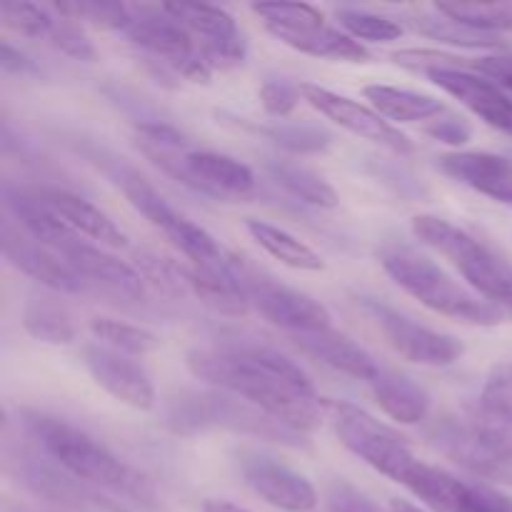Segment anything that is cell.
<instances>
[{
    "label": "cell",
    "instance_id": "cell-1",
    "mask_svg": "<svg viewBox=\"0 0 512 512\" xmlns=\"http://www.w3.org/2000/svg\"><path fill=\"white\" fill-rule=\"evenodd\" d=\"M190 373L215 390L255 405L295 433H313L323 418L325 400L300 365L275 348L258 343H223L193 348L185 355Z\"/></svg>",
    "mask_w": 512,
    "mask_h": 512
},
{
    "label": "cell",
    "instance_id": "cell-2",
    "mask_svg": "<svg viewBox=\"0 0 512 512\" xmlns=\"http://www.w3.org/2000/svg\"><path fill=\"white\" fill-rule=\"evenodd\" d=\"M18 420L25 435L38 445L40 453L60 470L83 483L95 485V488L113 490V493H123L143 505H153V490H150L148 480L140 478L108 445L95 440L83 428L58 418V415L30 408L20 410Z\"/></svg>",
    "mask_w": 512,
    "mask_h": 512
},
{
    "label": "cell",
    "instance_id": "cell-3",
    "mask_svg": "<svg viewBox=\"0 0 512 512\" xmlns=\"http://www.w3.org/2000/svg\"><path fill=\"white\" fill-rule=\"evenodd\" d=\"M378 258L393 283L433 313L460 320V323L480 325V328H493V325L503 323V310L498 305L488 303L485 298L455 283L440 265H435L428 255L418 253L415 248L388 245L380 250Z\"/></svg>",
    "mask_w": 512,
    "mask_h": 512
},
{
    "label": "cell",
    "instance_id": "cell-4",
    "mask_svg": "<svg viewBox=\"0 0 512 512\" xmlns=\"http://www.w3.org/2000/svg\"><path fill=\"white\" fill-rule=\"evenodd\" d=\"M90 158H98V168H103V173L118 185V190L133 205L135 213L143 215L173 248H178L185 258L193 260V265H198V268H225V265H230L233 258L225 255V250L215 243L213 235L195 225L190 218H185L183 213H178L138 170L123 163V158H113V155L105 153H90Z\"/></svg>",
    "mask_w": 512,
    "mask_h": 512
},
{
    "label": "cell",
    "instance_id": "cell-5",
    "mask_svg": "<svg viewBox=\"0 0 512 512\" xmlns=\"http://www.w3.org/2000/svg\"><path fill=\"white\" fill-rule=\"evenodd\" d=\"M165 425L178 435H195L203 430L220 428L235 435H250V438L265 440V443L288 445V448L303 445V435L223 390L178 395L175 400H170Z\"/></svg>",
    "mask_w": 512,
    "mask_h": 512
},
{
    "label": "cell",
    "instance_id": "cell-6",
    "mask_svg": "<svg viewBox=\"0 0 512 512\" xmlns=\"http://www.w3.org/2000/svg\"><path fill=\"white\" fill-rule=\"evenodd\" d=\"M410 225L415 238L448 258L478 290L480 298L498 305L500 310H512V265L503 255L438 215H415Z\"/></svg>",
    "mask_w": 512,
    "mask_h": 512
},
{
    "label": "cell",
    "instance_id": "cell-7",
    "mask_svg": "<svg viewBox=\"0 0 512 512\" xmlns=\"http://www.w3.org/2000/svg\"><path fill=\"white\" fill-rule=\"evenodd\" d=\"M325 413L340 443L358 455L363 463L378 470L385 478L395 480L398 485H408L423 460L415 458L408 440L378 418L365 413L363 408L343 400H325Z\"/></svg>",
    "mask_w": 512,
    "mask_h": 512
},
{
    "label": "cell",
    "instance_id": "cell-8",
    "mask_svg": "<svg viewBox=\"0 0 512 512\" xmlns=\"http://www.w3.org/2000/svg\"><path fill=\"white\" fill-rule=\"evenodd\" d=\"M123 35L140 50L153 55L155 63L165 65L180 78L193 80V83H208L213 75L193 35L173 15L165 13L163 5L160 8L130 5V20Z\"/></svg>",
    "mask_w": 512,
    "mask_h": 512
},
{
    "label": "cell",
    "instance_id": "cell-9",
    "mask_svg": "<svg viewBox=\"0 0 512 512\" xmlns=\"http://www.w3.org/2000/svg\"><path fill=\"white\" fill-rule=\"evenodd\" d=\"M365 313L373 318L390 348L405 358L408 363L425 365V368H445L453 365L465 353L463 343L453 335L438 333L428 325L415 323L413 318L403 315L400 310L390 308L378 298H358Z\"/></svg>",
    "mask_w": 512,
    "mask_h": 512
},
{
    "label": "cell",
    "instance_id": "cell-10",
    "mask_svg": "<svg viewBox=\"0 0 512 512\" xmlns=\"http://www.w3.org/2000/svg\"><path fill=\"white\" fill-rule=\"evenodd\" d=\"M243 288L250 308L258 310L268 323L288 330L290 335L318 333L333 328L328 308L320 300L300 293V290L280 285L270 278L250 273L243 268Z\"/></svg>",
    "mask_w": 512,
    "mask_h": 512
},
{
    "label": "cell",
    "instance_id": "cell-11",
    "mask_svg": "<svg viewBox=\"0 0 512 512\" xmlns=\"http://www.w3.org/2000/svg\"><path fill=\"white\" fill-rule=\"evenodd\" d=\"M163 8L193 35L210 70H230L243 65L245 40L233 15L203 3H165Z\"/></svg>",
    "mask_w": 512,
    "mask_h": 512
},
{
    "label": "cell",
    "instance_id": "cell-12",
    "mask_svg": "<svg viewBox=\"0 0 512 512\" xmlns=\"http://www.w3.org/2000/svg\"><path fill=\"white\" fill-rule=\"evenodd\" d=\"M235 463H238L245 485L273 508L285 512H310L318 505V493H315L313 483L273 455L253 448H240L235 453Z\"/></svg>",
    "mask_w": 512,
    "mask_h": 512
},
{
    "label": "cell",
    "instance_id": "cell-13",
    "mask_svg": "<svg viewBox=\"0 0 512 512\" xmlns=\"http://www.w3.org/2000/svg\"><path fill=\"white\" fill-rule=\"evenodd\" d=\"M10 470L15 473L18 483H23L30 493L40 495V498L50 500V503L63 505V508L93 512H128L125 508H120L115 500L95 493L88 483L60 470L55 463L38 458L33 453H25V450L10 453Z\"/></svg>",
    "mask_w": 512,
    "mask_h": 512
},
{
    "label": "cell",
    "instance_id": "cell-14",
    "mask_svg": "<svg viewBox=\"0 0 512 512\" xmlns=\"http://www.w3.org/2000/svg\"><path fill=\"white\" fill-rule=\"evenodd\" d=\"M300 93H303L305 103L313 105L320 115L333 120L335 125L345 128L348 133L360 135V138L370 140V143L380 145V148L390 150L395 155H410L415 150L413 140L400 133L395 125H390L375 108H368L358 100H350L345 95H338L313 83L300 85Z\"/></svg>",
    "mask_w": 512,
    "mask_h": 512
},
{
    "label": "cell",
    "instance_id": "cell-15",
    "mask_svg": "<svg viewBox=\"0 0 512 512\" xmlns=\"http://www.w3.org/2000/svg\"><path fill=\"white\" fill-rule=\"evenodd\" d=\"M408 490L435 512H512V498L485 483H465L435 465L423 463Z\"/></svg>",
    "mask_w": 512,
    "mask_h": 512
},
{
    "label": "cell",
    "instance_id": "cell-16",
    "mask_svg": "<svg viewBox=\"0 0 512 512\" xmlns=\"http://www.w3.org/2000/svg\"><path fill=\"white\" fill-rule=\"evenodd\" d=\"M0 245H3L5 260L15 270H20L45 288L73 295L85 293V288H88L55 250L25 233L10 215H5L3 225H0Z\"/></svg>",
    "mask_w": 512,
    "mask_h": 512
},
{
    "label": "cell",
    "instance_id": "cell-17",
    "mask_svg": "<svg viewBox=\"0 0 512 512\" xmlns=\"http://www.w3.org/2000/svg\"><path fill=\"white\" fill-rule=\"evenodd\" d=\"M428 440L445 455V458L453 460L455 465L468 470V473L475 475L478 480L512 485L510 460L500 458V455L495 453V450L490 448L468 423H465V420L443 415V418H438L428 428Z\"/></svg>",
    "mask_w": 512,
    "mask_h": 512
},
{
    "label": "cell",
    "instance_id": "cell-18",
    "mask_svg": "<svg viewBox=\"0 0 512 512\" xmlns=\"http://www.w3.org/2000/svg\"><path fill=\"white\" fill-rule=\"evenodd\" d=\"M83 363L95 383L128 408L150 410L155 405L153 380L145 373V368L130 360V355L95 343L83 348Z\"/></svg>",
    "mask_w": 512,
    "mask_h": 512
},
{
    "label": "cell",
    "instance_id": "cell-19",
    "mask_svg": "<svg viewBox=\"0 0 512 512\" xmlns=\"http://www.w3.org/2000/svg\"><path fill=\"white\" fill-rule=\"evenodd\" d=\"M425 78L453 95L473 115L500 133L512 135V95L495 85L493 80L473 73L468 68H435Z\"/></svg>",
    "mask_w": 512,
    "mask_h": 512
},
{
    "label": "cell",
    "instance_id": "cell-20",
    "mask_svg": "<svg viewBox=\"0 0 512 512\" xmlns=\"http://www.w3.org/2000/svg\"><path fill=\"white\" fill-rule=\"evenodd\" d=\"M55 253L70 265V270H73L85 285H105V288H110L113 293L125 295V298H143V275L135 268H130L128 263L115 258V255L105 253L98 245L85 243V240L80 238V233L63 240V243L55 248Z\"/></svg>",
    "mask_w": 512,
    "mask_h": 512
},
{
    "label": "cell",
    "instance_id": "cell-21",
    "mask_svg": "<svg viewBox=\"0 0 512 512\" xmlns=\"http://www.w3.org/2000/svg\"><path fill=\"white\" fill-rule=\"evenodd\" d=\"M438 168L475 193L488 195L498 203L512 205V158L483 150L448 153L438 158Z\"/></svg>",
    "mask_w": 512,
    "mask_h": 512
},
{
    "label": "cell",
    "instance_id": "cell-22",
    "mask_svg": "<svg viewBox=\"0 0 512 512\" xmlns=\"http://www.w3.org/2000/svg\"><path fill=\"white\" fill-rule=\"evenodd\" d=\"M290 338L300 353L320 360L338 373L350 375L355 380H365V383H373L378 378L380 365L375 363L373 355L335 328L318 330V333H298L290 335Z\"/></svg>",
    "mask_w": 512,
    "mask_h": 512
},
{
    "label": "cell",
    "instance_id": "cell-23",
    "mask_svg": "<svg viewBox=\"0 0 512 512\" xmlns=\"http://www.w3.org/2000/svg\"><path fill=\"white\" fill-rule=\"evenodd\" d=\"M53 208V213L60 220L70 225L75 233L88 235V238L98 240L100 245H110V248H123L128 243V235L115 225V220L100 208H95L90 200L80 198V195L70 193L63 188H43L35 190Z\"/></svg>",
    "mask_w": 512,
    "mask_h": 512
},
{
    "label": "cell",
    "instance_id": "cell-24",
    "mask_svg": "<svg viewBox=\"0 0 512 512\" xmlns=\"http://www.w3.org/2000/svg\"><path fill=\"white\" fill-rule=\"evenodd\" d=\"M375 403L385 415L403 425L423 423L430 410V395L408 375L398 370L380 368L378 378L370 383Z\"/></svg>",
    "mask_w": 512,
    "mask_h": 512
},
{
    "label": "cell",
    "instance_id": "cell-25",
    "mask_svg": "<svg viewBox=\"0 0 512 512\" xmlns=\"http://www.w3.org/2000/svg\"><path fill=\"white\" fill-rule=\"evenodd\" d=\"M273 35L280 43L298 50V53L315 55V58L348 60V63H365L370 58V53L360 40H355L348 33H340V30L330 28L325 23L303 30H278Z\"/></svg>",
    "mask_w": 512,
    "mask_h": 512
},
{
    "label": "cell",
    "instance_id": "cell-26",
    "mask_svg": "<svg viewBox=\"0 0 512 512\" xmlns=\"http://www.w3.org/2000/svg\"><path fill=\"white\" fill-rule=\"evenodd\" d=\"M365 98L383 118L398 120V123H423V128L448 110V105L433 95L395 88V85H368Z\"/></svg>",
    "mask_w": 512,
    "mask_h": 512
},
{
    "label": "cell",
    "instance_id": "cell-27",
    "mask_svg": "<svg viewBox=\"0 0 512 512\" xmlns=\"http://www.w3.org/2000/svg\"><path fill=\"white\" fill-rule=\"evenodd\" d=\"M245 230L250 233V238L260 245L268 255H273L275 260H280L283 265L295 270H308V273H318L325 268L323 258L315 253L310 245H305L303 240H298L295 235H290L288 230L278 228V225L263 223V220H245Z\"/></svg>",
    "mask_w": 512,
    "mask_h": 512
},
{
    "label": "cell",
    "instance_id": "cell-28",
    "mask_svg": "<svg viewBox=\"0 0 512 512\" xmlns=\"http://www.w3.org/2000/svg\"><path fill=\"white\" fill-rule=\"evenodd\" d=\"M268 173L275 183L283 190H288L293 198L303 200V203L313 205V208L333 210L338 208L340 198L335 193L333 185L323 178L320 173H315L308 165L293 163V160H270Z\"/></svg>",
    "mask_w": 512,
    "mask_h": 512
},
{
    "label": "cell",
    "instance_id": "cell-29",
    "mask_svg": "<svg viewBox=\"0 0 512 512\" xmlns=\"http://www.w3.org/2000/svg\"><path fill=\"white\" fill-rule=\"evenodd\" d=\"M235 125L243 130H250V133L263 135V138H268L270 143H275L278 148L288 150V153H293V155L325 153V150L333 145V135H330L323 125L280 123V120L273 125H255V123H248V120H243V118H240Z\"/></svg>",
    "mask_w": 512,
    "mask_h": 512
},
{
    "label": "cell",
    "instance_id": "cell-30",
    "mask_svg": "<svg viewBox=\"0 0 512 512\" xmlns=\"http://www.w3.org/2000/svg\"><path fill=\"white\" fill-rule=\"evenodd\" d=\"M23 325L35 340H43V343L70 345L75 340L70 315L58 303H53L50 298H40V295L25 300Z\"/></svg>",
    "mask_w": 512,
    "mask_h": 512
},
{
    "label": "cell",
    "instance_id": "cell-31",
    "mask_svg": "<svg viewBox=\"0 0 512 512\" xmlns=\"http://www.w3.org/2000/svg\"><path fill=\"white\" fill-rule=\"evenodd\" d=\"M438 13V10H435ZM413 28L418 30L425 38L440 40V43L458 45V48H480V50H493L503 48V38L493 33H483V30L468 28V25L458 23V20L448 18V15H418L410 20Z\"/></svg>",
    "mask_w": 512,
    "mask_h": 512
},
{
    "label": "cell",
    "instance_id": "cell-32",
    "mask_svg": "<svg viewBox=\"0 0 512 512\" xmlns=\"http://www.w3.org/2000/svg\"><path fill=\"white\" fill-rule=\"evenodd\" d=\"M90 333L95 335L100 345L110 350H118L123 355H148L158 350V335L150 330L138 328V325L120 323L110 318H93L90 320Z\"/></svg>",
    "mask_w": 512,
    "mask_h": 512
},
{
    "label": "cell",
    "instance_id": "cell-33",
    "mask_svg": "<svg viewBox=\"0 0 512 512\" xmlns=\"http://www.w3.org/2000/svg\"><path fill=\"white\" fill-rule=\"evenodd\" d=\"M435 10L483 33L512 30V3H438Z\"/></svg>",
    "mask_w": 512,
    "mask_h": 512
},
{
    "label": "cell",
    "instance_id": "cell-34",
    "mask_svg": "<svg viewBox=\"0 0 512 512\" xmlns=\"http://www.w3.org/2000/svg\"><path fill=\"white\" fill-rule=\"evenodd\" d=\"M465 423L500 455V458L510 460L512 463V418L500 415L495 410L485 408L480 400L468 405L465 410Z\"/></svg>",
    "mask_w": 512,
    "mask_h": 512
},
{
    "label": "cell",
    "instance_id": "cell-35",
    "mask_svg": "<svg viewBox=\"0 0 512 512\" xmlns=\"http://www.w3.org/2000/svg\"><path fill=\"white\" fill-rule=\"evenodd\" d=\"M53 8L75 23L83 20L95 28L118 30V33H123L130 20V5L105 3V0H75V3H58Z\"/></svg>",
    "mask_w": 512,
    "mask_h": 512
},
{
    "label": "cell",
    "instance_id": "cell-36",
    "mask_svg": "<svg viewBox=\"0 0 512 512\" xmlns=\"http://www.w3.org/2000/svg\"><path fill=\"white\" fill-rule=\"evenodd\" d=\"M253 13L263 20L270 33L315 28V25L325 23L323 13L318 8L300 3H258L253 5Z\"/></svg>",
    "mask_w": 512,
    "mask_h": 512
},
{
    "label": "cell",
    "instance_id": "cell-37",
    "mask_svg": "<svg viewBox=\"0 0 512 512\" xmlns=\"http://www.w3.org/2000/svg\"><path fill=\"white\" fill-rule=\"evenodd\" d=\"M0 18L15 33L45 40L55 20V8L38 3H23V0H3L0 3Z\"/></svg>",
    "mask_w": 512,
    "mask_h": 512
},
{
    "label": "cell",
    "instance_id": "cell-38",
    "mask_svg": "<svg viewBox=\"0 0 512 512\" xmlns=\"http://www.w3.org/2000/svg\"><path fill=\"white\" fill-rule=\"evenodd\" d=\"M338 20L348 35H353L355 40H368V43H390V40H398L403 35V25L395 23L393 18H385V15L368 13V10H353L343 8L338 10Z\"/></svg>",
    "mask_w": 512,
    "mask_h": 512
},
{
    "label": "cell",
    "instance_id": "cell-39",
    "mask_svg": "<svg viewBox=\"0 0 512 512\" xmlns=\"http://www.w3.org/2000/svg\"><path fill=\"white\" fill-rule=\"evenodd\" d=\"M478 400L485 405V408L512 418V365L510 363L495 365V368L490 370L488 380H485L483 385V393H480Z\"/></svg>",
    "mask_w": 512,
    "mask_h": 512
},
{
    "label": "cell",
    "instance_id": "cell-40",
    "mask_svg": "<svg viewBox=\"0 0 512 512\" xmlns=\"http://www.w3.org/2000/svg\"><path fill=\"white\" fill-rule=\"evenodd\" d=\"M300 85L288 83V80H265L263 88H260V103H263L265 113L273 115V118H288L300 103Z\"/></svg>",
    "mask_w": 512,
    "mask_h": 512
},
{
    "label": "cell",
    "instance_id": "cell-41",
    "mask_svg": "<svg viewBox=\"0 0 512 512\" xmlns=\"http://www.w3.org/2000/svg\"><path fill=\"white\" fill-rule=\"evenodd\" d=\"M423 130L430 135V138L448 145H465L470 138H473V128H470L468 120L460 118V115L453 113L450 108L445 110L440 118H435L433 123L425 125Z\"/></svg>",
    "mask_w": 512,
    "mask_h": 512
},
{
    "label": "cell",
    "instance_id": "cell-42",
    "mask_svg": "<svg viewBox=\"0 0 512 512\" xmlns=\"http://www.w3.org/2000/svg\"><path fill=\"white\" fill-rule=\"evenodd\" d=\"M328 510L330 512H383L373 500L358 488L348 483H333L328 490Z\"/></svg>",
    "mask_w": 512,
    "mask_h": 512
},
{
    "label": "cell",
    "instance_id": "cell-43",
    "mask_svg": "<svg viewBox=\"0 0 512 512\" xmlns=\"http://www.w3.org/2000/svg\"><path fill=\"white\" fill-rule=\"evenodd\" d=\"M468 70L483 75V78L493 80L503 90L512 95V53H498V55H485V58L470 60Z\"/></svg>",
    "mask_w": 512,
    "mask_h": 512
},
{
    "label": "cell",
    "instance_id": "cell-44",
    "mask_svg": "<svg viewBox=\"0 0 512 512\" xmlns=\"http://www.w3.org/2000/svg\"><path fill=\"white\" fill-rule=\"evenodd\" d=\"M375 178L383 180V183H390L393 185L398 193L403 195H413V193H423V188L418 185V180L413 178V175L408 173V170H403L400 165H390V163H380V160H375Z\"/></svg>",
    "mask_w": 512,
    "mask_h": 512
},
{
    "label": "cell",
    "instance_id": "cell-45",
    "mask_svg": "<svg viewBox=\"0 0 512 512\" xmlns=\"http://www.w3.org/2000/svg\"><path fill=\"white\" fill-rule=\"evenodd\" d=\"M0 68L8 75H40L35 60H30L23 50L13 48L8 40H3V45H0Z\"/></svg>",
    "mask_w": 512,
    "mask_h": 512
},
{
    "label": "cell",
    "instance_id": "cell-46",
    "mask_svg": "<svg viewBox=\"0 0 512 512\" xmlns=\"http://www.w3.org/2000/svg\"><path fill=\"white\" fill-rule=\"evenodd\" d=\"M203 512H250L240 505L228 503V500H218V498H210L203 503Z\"/></svg>",
    "mask_w": 512,
    "mask_h": 512
},
{
    "label": "cell",
    "instance_id": "cell-47",
    "mask_svg": "<svg viewBox=\"0 0 512 512\" xmlns=\"http://www.w3.org/2000/svg\"><path fill=\"white\" fill-rule=\"evenodd\" d=\"M390 512H425V510L415 508V505L408 503V500H393V503H390Z\"/></svg>",
    "mask_w": 512,
    "mask_h": 512
}]
</instances>
